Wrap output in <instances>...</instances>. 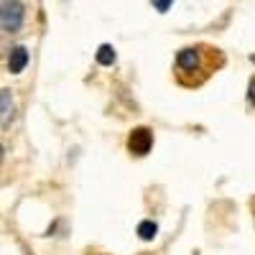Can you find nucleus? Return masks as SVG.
<instances>
[{"label":"nucleus","instance_id":"nucleus-1","mask_svg":"<svg viewBox=\"0 0 255 255\" xmlns=\"http://www.w3.org/2000/svg\"><path fill=\"white\" fill-rule=\"evenodd\" d=\"M23 23V3L20 0H3L0 3V28L13 33Z\"/></svg>","mask_w":255,"mask_h":255},{"label":"nucleus","instance_id":"nucleus-2","mask_svg":"<svg viewBox=\"0 0 255 255\" xmlns=\"http://www.w3.org/2000/svg\"><path fill=\"white\" fill-rule=\"evenodd\" d=\"M153 145V133L148 130V128H135V130L128 135V148H130V153L135 156H145L151 151Z\"/></svg>","mask_w":255,"mask_h":255},{"label":"nucleus","instance_id":"nucleus-3","mask_svg":"<svg viewBox=\"0 0 255 255\" xmlns=\"http://www.w3.org/2000/svg\"><path fill=\"white\" fill-rule=\"evenodd\" d=\"M176 64H179L181 72H197V69L202 67V54H199V49H184V51H179Z\"/></svg>","mask_w":255,"mask_h":255},{"label":"nucleus","instance_id":"nucleus-4","mask_svg":"<svg viewBox=\"0 0 255 255\" xmlns=\"http://www.w3.org/2000/svg\"><path fill=\"white\" fill-rule=\"evenodd\" d=\"M15 115V102H13V92L10 90H0V128L10 125Z\"/></svg>","mask_w":255,"mask_h":255},{"label":"nucleus","instance_id":"nucleus-5","mask_svg":"<svg viewBox=\"0 0 255 255\" xmlns=\"http://www.w3.org/2000/svg\"><path fill=\"white\" fill-rule=\"evenodd\" d=\"M26 64H28V51L23 46H13L10 54H8V69H10V74H20L26 69Z\"/></svg>","mask_w":255,"mask_h":255},{"label":"nucleus","instance_id":"nucleus-6","mask_svg":"<svg viewBox=\"0 0 255 255\" xmlns=\"http://www.w3.org/2000/svg\"><path fill=\"white\" fill-rule=\"evenodd\" d=\"M97 64H102V67H113L115 64V49L110 44H102L97 49Z\"/></svg>","mask_w":255,"mask_h":255},{"label":"nucleus","instance_id":"nucleus-7","mask_svg":"<svg viewBox=\"0 0 255 255\" xmlns=\"http://www.w3.org/2000/svg\"><path fill=\"white\" fill-rule=\"evenodd\" d=\"M156 232H158V227H156L153 220H143V222L138 225V235H140V240H153V238H156Z\"/></svg>","mask_w":255,"mask_h":255},{"label":"nucleus","instance_id":"nucleus-8","mask_svg":"<svg viewBox=\"0 0 255 255\" xmlns=\"http://www.w3.org/2000/svg\"><path fill=\"white\" fill-rule=\"evenodd\" d=\"M151 3H153V8H156L158 13H166L168 8H171V3H174V0H151Z\"/></svg>","mask_w":255,"mask_h":255},{"label":"nucleus","instance_id":"nucleus-9","mask_svg":"<svg viewBox=\"0 0 255 255\" xmlns=\"http://www.w3.org/2000/svg\"><path fill=\"white\" fill-rule=\"evenodd\" d=\"M248 100L255 105V79H250V87H248Z\"/></svg>","mask_w":255,"mask_h":255},{"label":"nucleus","instance_id":"nucleus-10","mask_svg":"<svg viewBox=\"0 0 255 255\" xmlns=\"http://www.w3.org/2000/svg\"><path fill=\"white\" fill-rule=\"evenodd\" d=\"M0 163H3V145H0Z\"/></svg>","mask_w":255,"mask_h":255},{"label":"nucleus","instance_id":"nucleus-11","mask_svg":"<svg viewBox=\"0 0 255 255\" xmlns=\"http://www.w3.org/2000/svg\"><path fill=\"white\" fill-rule=\"evenodd\" d=\"M253 61H255V54H253Z\"/></svg>","mask_w":255,"mask_h":255}]
</instances>
